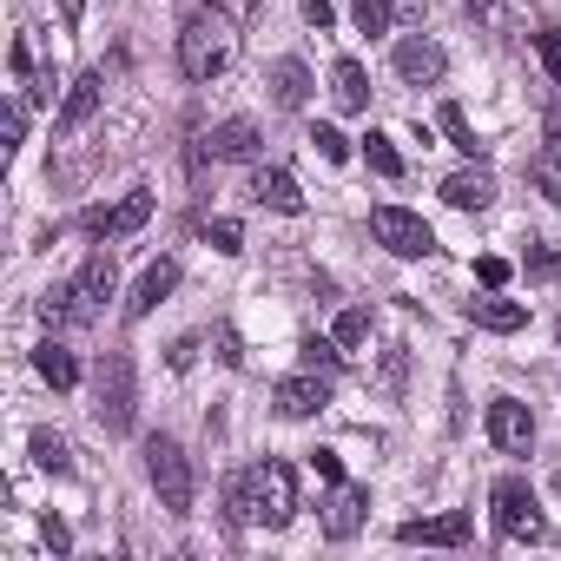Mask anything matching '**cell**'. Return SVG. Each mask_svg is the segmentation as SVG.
Returning <instances> with one entry per match:
<instances>
[{"instance_id":"obj_1","label":"cell","mask_w":561,"mask_h":561,"mask_svg":"<svg viewBox=\"0 0 561 561\" xmlns=\"http://www.w3.org/2000/svg\"><path fill=\"white\" fill-rule=\"evenodd\" d=\"M225 515L231 522H264V528H285L298 515V476L291 462H257V469H238L225 482Z\"/></svg>"},{"instance_id":"obj_2","label":"cell","mask_w":561,"mask_h":561,"mask_svg":"<svg viewBox=\"0 0 561 561\" xmlns=\"http://www.w3.org/2000/svg\"><path fill=\"white\" fill-rule=\"evenodd\" d=\"M231 54H238V21L225 8L185 14V27H179V67H185V80H198V87L218 80L231 67Z\"/></svg>"},{"instance_id":"obj_3","label":"cell","mask_w":561,"mask_h":561,"mask_svg":"<svg viewBox=\"0 0 561 561\" xmlns=\"http://www.w3.org/2000/svg\"><path fill=\"white\" fill-rule=\"evenodd\" d=\"M93 416L106 436H126L139 423V383H133V357L126 351H106L100 370H93Z\"/></svg>"},{"instance_id":"obj_4","label":"cell","mask_w":561,"mask_h":561,"mask_svg":"<svg viewBox=\"0 0 561 561\" xmlns=\"http://www.w3.org/2000/svg\"><path fill=\"white\" fill-rule=\"evenodd\" d=\"M146 476H152V489H159V508H165V515H192L198 476H192V456H185L172 436H152V443H146Z\"/></svg>"},{"instance_id":"obj_5","label":"cell","mask_w":561,"mask_h":561,"mask_svg":"<svg viewBox=\"0 0 561 561\" xmlns=\"http://www.w3.org/2000/svg\"><path fill=\"white\" fill-rule=\"evenodd\" d=\"M489 502H495V528H502V541H541V535H548L541 502H535V489H528L522 476H502Z\"/></svg>"},{"instance_id":"obj_6","label":"cell","mask_w":561,"mask_h":561,"mask_svg":"<svg viewBox=\"0 0 561 561\" xmlns=\"http://www.w3.org/2000/svg\"><path fill=\"white\" fill-rule=\"evenodd\" d=\"M370 231H377V244H383L390 257H430V251H436V231H430L416 211H403V205H377V211H370Z\"/></svg>"},{"instance_id":"obj_7","label":"cell","mask_w":561,"mask_h":561,"mask_svg":"<svg viewBox=\"0 0 561 561\" xmlns=\"http://www.w3.org/2000/svg\"><path fill=\"white\" fill-rule=\"evenodd\" d=\"M324 403H331V370H311V364H305V377H285V383L271 390V410L285 416V423H305Z\"/></svg>"},{"instance_id":"obj_8","label":"cell","mask_w":561,"mask_h":561,"mask_svg":"<svg viewBox=\"0 0 561 561\" xmlns=\"http://www.w3.org/2000/svg\"><path fill=\"white\" fill-rule=\"evenodd\" d=\"M489 443H495L502 456H528V449H535V416H528V403L495 397V403H489Z\"/></svg>"},{"instance_id":"obj_9","label":"cell","mask_w":561,"mask_h":561,"mask_svg":"<svg viewBox=\"0 0 561 561\" xmlns=\"http://www.w3.org/2000/svg\"><path fill=\"white\" fill-rule=\"evenodd\" d=\"M443 73H449V54H443L430 34L397 41V80H403V87H436Z\"/></svg>"},{"instance_id":"obj_10","label":"cell","mask_w":561,"mask_h":561,"mask_svg":"<svg viewBox=\"0 0 561 561\" xmlns=\"http://www.w3.org/2000/svg\"><path fill=\"white\" fill-rule=\"evenodd\" d=\"M113 285H119L113 257H106V251H100V257H87V264H80V277H73V324L100 318V305L113 298Z\"/></svg>"},{"instance_id":"obj_11","label":"cell","mask_w":561,"mask_h":561,"mask_svg":"<svg viewBox=\"0 0 561 561\" xmlns=\"http://www.w3.org/2000/svg\"><path fill=\"white\" fill-rule=\"evenodd\" d=\"M152 218V192H126L119 205H93L87 211V231L93 238H126V231H139Z\"/></svg>"},{"instance_id":"obj_12","label":"cell","mask_w":561,"mask_h":561,"mask_svg":"<svg viewBox=\"0 0 561 561\" xmlns=\"http://www.w3.org/2000/svg\"><path fill=\"white\" fill-rule=\"evenodd\" d=\"M364 515H370V489H357V482H331V502H324V535H331V541H351V535L364 528Z\"/></svg>"},{"instance_id":"obj_13","label":"cell","mask_w":561,"mask_h":561,"mask_svg":"<svg viewBox=\"0 0 561 561\" xmlns=\"http://www.w3.org/2000/svg\"><path fill=\"white\" fill-rule=\"evenodd\" d=\"M476 528H469V515L462 508H449V515H423V522H403L397 528V541H410V548H462Z\"/></svg>"},{"instance_id":"obj_14","label":"cell","mask_w":561,"mask_h":561,"mask_svg":"<svg viewBox=\"0 0 561 561\" xmlns=\"http://www.w3.org/2000/svg\"><path fill=\"white\" fill-rule=\"evenodd\" d=\"M172 285H179V264H172V257L146 264V277H139V285H133V298H126V318H152V311L172 298Z\"/></svg>"},{"instance_id":"obj_15","label":"cell","mask_w":561,"mask_h":561,"mask_svg":"<svg viewBox=\"0 0 561 561\" xmlns=\"http://www.w3.org/2000/svg\"><path fill=\"white\" fill-rule=\"evenodd\" d=\"M100 100H106V80L100 73H80L73 87H67V106H60V119H54V133H80L93 113H100Z\"/></svg>"},{"instance_id":"obj_16","label":"cell","mask_w":561,"mask_h":561,"mask_svg":"<svg viewBox=\"0 0 561 561\" xmlns=\"http://www.w3.org/2000/svg\"><path fill=\"white\" fill-rule=\"evenodd\" d=\"M264 87H271V100L285 106V113H298V106L311 100V67H305V60H271Z\"/></svg>"},{"instance_id":"obj_17","label":"cell","mask_w":561,"mask_h":561,"mask_svg":"<svg viewBox=\"0 0 561 561\" xmlns=\"http://www.w3.org/2000/svg\"><path fill=\"white\" fill-rule=\"evenodd\" d=\"M251 198H257V205H271V211H285V218H298V211H305L298 179H291V172H277V165H264V172L251 179Z\"/></svg>"},{"instance_id":"obj_18","label":"cell","mask_w":561,"mask_h":561,"mask_svg":"<svg viewBox=\"0 0 561 561\" xmlns=\"http://www.w3.org/2000/svg\"><path fill=\"white\" fill-rule=\"evenodd\" d=\"M443 198H449L456 211H489V198H495V179H489L482 165H462V172H449V179H443Z\"/></svg>"},{"instance_id":"obj_19","label":"cell","mask_w":561,"mask_h":561,"mask_svg":"<svg viewBox=\"0 0 561 561\" xmlns=\"http://www.w3.org/2000/svg\"><path fill=\"white\" fill-rule=\"evenodd\" d=\"M257 152H264L257 119H225V126H211V159H257Z\"/></svg>"},{"instance_id":"obj_20","label":"cell","mask_w":561,"mask_h":561,"mask_svg":"<svg viewBox=\"0 0 561 561\" xmlns=\"http://www.w3.org/2000/svg\"><path fill=\"white\" fill-rule=\"evenodd\" d=\"M331 100H337V113H370V73L357 60H337L331 67Z\"/></svg>"},{"instance_id":"obj_21","label":"cell","mask_w":561,"mask_h":561,"mask_svg":"<svg viewBox=\"0 0 561 561\" xmlns=\"http://www.w3.org/2000/svg\"><path fill=\"white\" fill-rule=\"evenodd\" d=\"M469 324H482V331L508 337V331H522V324H528V311H522L515 298H476V305H469Z\"/></svg>"},{"instance_id":"obj_22","label":"cell","mask_w":561,"mask_h":561,"mask_svg":"<svg viewBox=\"0 0 561 561\" xmlns=\"http://www.w3.org/2000/svg\"><path fill=\"white\" fill-rule=\"evenodd\" d=\"M34 370H41V383H54V390H80V364H73L67 344H41V351H34Z\"/></svg>"},{"instance_id":"obj_23","label":"cell","mask_w":561,"mask_h":561,"mask_svg":"<svg viewBox=\"0 0 561 561\" xmlns=\"http://www.w3.org/2000/svg\"><path fill=\"white\" fill-rule=\"evenodd\" d=\"M528 179L541 185V198H548V205H561V146H541V152L528 159Z\"/></svg>"},{"instance_id":"obj_24","label":"cell","mask_w":561,"mask_h":561,"mask_svg":"<svg viewBox=\"0 0 561 561\" xmlns=\"http://www.w3.org/2000/svg\"><path fill=\"white\" fill-rule=\"evenodd\" d=\"M351 14H357V34H390L397 0H351Z\"/></svg>"},{"instance_id":"obj_25","label":"cell","mask_w":561,"mask_h":561,"mask_svg":"<svg viewBox=\"0 0 561 561\" xmlns=\"http://www.w3.org/2000/svg\"><path fill=\"white\" fill-rule=\"evenodd\" d=\"M522 277H528V285H554V277H561V251L554 244H535L522 257Z\"/></svg>"},{"instance_id":"obj_26","label":"cell","mask_w":561,"mask_h":561,"mask_svg":"<svg viewBox=\"0 0 561 561\" xmlns=\"http://www.w3.org/2000/svg\"><path fill=\"white\" fill-rule=\"evenodd\" d=\"M364 159H370V172H377V179H403V159H397V146H390L383 133H370V139H364Z\"/></svg>"},{"instance_id":"obj_27","label":"cell","mask_w":561,"mask_h":561,"mask_svg":"<svg viewBox=\"0 0 561 561\" xmlns=\"http://www.w3.org/2000/svg\"><path fill=\"white\" fill-rule=\"evenodd\" d=\"M27 449H34V462H41L47 476H67V443H60L54 430H34V443H27Z\"/></svg>"},{"instance_id":"obj_28","label":"cell","mask_w":561,"mask_h":561,"mask_svg":"<svg viewBox=\"0 0 561 561\" xmlns=\"http://www.w3.org/2000/svg\"><path fill=\"white\" fill-rule=\"evenodd\" d=\"M443 139H449V146H456V152H476V146H482V139H476V133H469V113H462V106H456V100H449V106H443Z\"/></svg>"},{"instance_id":"obj_29","label":"cell","mask_w":561,"mask_h":561,"mask_svg":"<svg viewBox=\"0 0 561 561\" xmlns=\"http://www.w3.org/2000/svg\"><path fill=\"white\" fill-rule=\"evenodd\" d=\"M205 244L225 251V257H238V251H244V225H238V218H211V225H205Z\"/></svg>"},{"instance_id":"obj_30","label":"cell","mask_w":561,"mask_h":561,"mask_svg":"<svg viewBox=\"0 0 561 561\" xmlns=\"http://www.w3.org/2000/svg\"><path fill=\"white\" fill-rule=\"evenodd\" d=\"M305 364L311 370H337L344 364V344L337 337H305Z\"/></svg>"},{"instance_id":"obj_31","label":"cell","mask_w":561,"mask_h":561,"mask_svg":"<svg viewBox=\"0 0 561 561\" xmlns=\"http://www.w3.org/2000/svg\"><path fill=\"white\" fill-rule=\"evenodd\" d=\"M364 337H370V311L357 305V311H344V318H337V344H344V351H357Z\"/></svg>"},{"instance_id":"obj_32","label":"cell","mask_w":561,"mask_h":561,"mask_svg":"<svg viewBox=\"0 0 561 561\" xmlns=\"http://www.w3.org/2000/svg\"><path fill=\"white\" fill-rule=\"evenodd\" d=\"M535 54H541V67H548V80L561 87V27H541V34H535Z\"/></svg>"},{"instance_id":"obj_33","label":"cell","mask_w":561,"mask_h":561,"mask_svg":"<svg viewBox=\"0 0 561 561\" xmlns=\"http://www.w3.org/2000/svg\"><path fill=\"white\" fill-rule=\"evenodd\" d=\"M311 146H318L324 159H351V139H344L337 126H311Z\"/></svg>"},{"instance_id":"obj_34","label":"cell","mask_w":561,"mask_h":561,"mask_svg":"<svg viewBox=\"0 0 561 561\" xmlns=\"http://www.w3.org/2000/svg\"><path fill=\"white\" fill-rule=\"evenodd\" d=\"M403 364H410V351H403V344H390V357H383V370H377V383H383L390 397L403 390Z\"/></svg>"},{"instance_id":"obj_35","label":"cell","mask_w":561,"mask_h":561,"mask_svg":"<svg viewBox=\"0 0 561 561\" xmlns=\"http://www.w3.org/2000/svg\"><path fill=\"white\" fill-rule=\"evenodd\" d=\"M476 277H482L489 291H502L508 285V257H476Z\"/></svg>"},{"instance_id":"obj_36","label":"cell","mask_w":561,"mask_h":561,"mask_svg":"<svg viewBox=\"0 0 561 561\" xmlns=\"http://www.w3.org/2000/svg\"><path fill=\"white\" fill-rule=\"evenodd\" d=\"M41 541H47L54 554H67V548H73V535H67V522H60V515H47V522H41Z\"/></svg>"},{"instance_id":"obj_37","label":"cell","mask_w":561,"mask_h":561,"mask_svg":"<svg viewBox=\"0 0 561 561\" xmlns=\"http://www.w3.org/2000/svg\"><path fill=\"white\" fill-rule=\"evenodd\" d=\"M311 469H318L324 482H344V462H337V449H311Z\"/></svg>"},{"instance_id":"obj_38","label":"cell","mask_w":561,"mask_h":561,"mask_svg":"<svg viewBox=\"0 0 561 561\" xmlns=\"http://www.w3.org/2000/svg\"><path fill=\"white\" fill-rule=\"evenodd\" d=\"M8 60H14V80H34V47H27V41H14Z\"/></svg>"},{"instance_id":"obj_39","label":"cell","mask_w":561,"mask_h":561,"mask_svg":"<svg viewBox=\"0 0 561 561\" xmlns=\"http://www.w3.org/2000/svg\"><path fill=\"white\" fill-rule=\"evenodd\" d=\"M21 139H27V106L14 100V106H8V146H21Z\"/></svg>"},{"instance_id":"obj_40","label":"cell","mask_w":561,"mask_h":561,"mask_svg":"<svg viewBox=\"0 0 561 561\" xmlns=\"http://www.w3.org/2000/svg\"><path fill=\"white\" fill-rule=\"evenodd\" d=\"M305 21L324 34V27H331V0H305Z\"/></svg>"},{"instance_id":"obj_41","label":"cell","mask_w":561,"mask_h":561,"mask_svg":"<svg viewBox=\"0 0 561 561\" xmlns=\"http://www.w3.org/2000/svg\"><path fill=\"white\" fill-rule=\"evenodd\" d=\"M192 357H198V337H179V344H172V364H179V370H185V364H192Z\"/></svg>"},{"instance_id":"obj_42","label":"cell","mask_w":561,"mask_h":561,"mask_svg":"<svg viewBox=\"0 0 561 561\" xmlns=\"http://www.w3.org/2000/svg\"><path fill=\"white\" fill-rule=\"evenodd\" d=\"M80 14H87V0H60V21L67 27H80Z\"/></svg>"},{"instance_id":"obj_43","label":"cell","mask_w":561,"mask_h":561,"mask_svg":"<svg viewBox=\"0 0 561 561\" xmlns=\"http://www.w3.org/2000/svg\"><path fill=\"white\" fill-rule=\"evenodd\" d=\"M548 146H561V100L548 106Z\"/></svg>"},{"instance_id":"obj_44","label":"cell","mask_w":561,"mask_h":561,"mask_svg":"<svg viewBox=\"0 0 561 561\" xmlns=\"http://www.w3.org/2000/svg\"><path fill=\"white\" fill-rule=\"evenodd\" d=\"M469 8H476V14H482V8H495V0H469Z\"/></svg>"},{"instance_id":"obj_45","label":"cell","mask_w":561,"mask_h":561,"mask_svg":"<svg viewBox=\"0 0 561 561\" xmlns=\"http://www.w3.org/2000/svg\"><path fill=\"white\" fill-rule=\"evenodd\" d=\"M554 489H561V469H554Z\"/></svg>"},{"instance_id":"obj_46","label":"cell","mask_w":561,"mask_h":561,"mask_svg":"<svg viewBox=\"0 0 561 561\" xmlns=\"http://www.w3.org/2000/svg\"><path fill=\"white\" fill-rule=\"evenodd\" d=\"M554 337H561V324H554Z\"/></svg>"},{"instance_id":"obj_47","label":"cell","mask_w":561,"mask_h":561,"mask_svg":"<svg viewBox=\"0 0 561 561\" xmlns=\"http://www.w3.org/2000/svg\"><path fill=\"white\" fill-rule=\"evenodd\" d=\"M554 541H561V535H554Z\"/></svg>"}]
</instances>
